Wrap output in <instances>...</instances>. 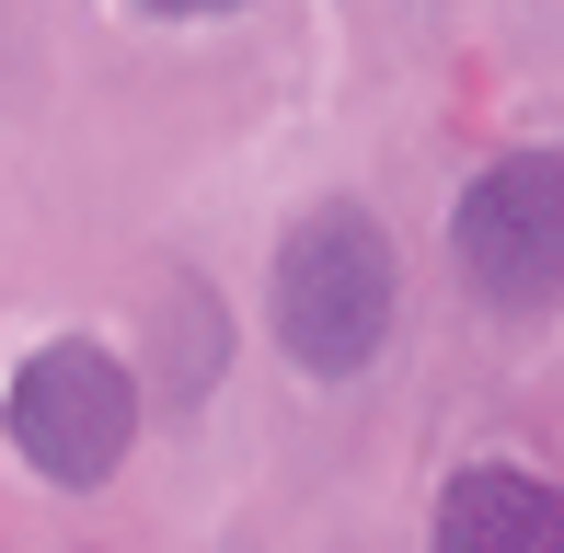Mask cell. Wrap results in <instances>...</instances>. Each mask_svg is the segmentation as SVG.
I'll list each match as a JSON object with an SVG mask.
<instances>
[{
	"mask_svg": "<svg viewBox=\"0 0 564 553\" xmlns=\"http://www.w3.org/2000/svg\"><path fill=\"white\" fill-rule=\"evenodd\" d=\"M276 346H289L312 381H357L392 335V300H403V265H392V231H380L357 196H323V208L289 219L276 242Z\"/></svg>",
	"mask_w": 564,
	"mask_h": 553,
	"instance_id": "obj_1",
	"label": "cell"
},
{
	"mask_svg": "<svg viewBox=\"0 0 564 553\" xmlns=\"http://www.w3.org/2000/svg\"><path fill=\"white\" fill-rule=\"evenodd\" d=\"M0 438L23 449V473H46L69 496L105 485L127 462V438H139V369L105 335H46L12 369V392H0Z\"/></svg>",
	"mask_w": 564,
	"mask_h": 553,
	"instance_id": "obj_2",
	"label": "cell"
},
{
	"mask_svg": "<svg viewBox=\"0 0 564 553\" xmlns=\"http://www.w3.org/2000/svg\"><path fill=\"white\" fill-rule=\"evenodd\" d=\"M449 265L484 312L542 323L564 300V150H496L449 208Z\"/></svg>",
	"mask_w": 564,
	"mask_h": 553,
	"instance_id": "obj_3",
	"label": "cell"
},
{
	"mask_svg": "<svg viewBox=\"0 0 564 553\" xmlns=\"http://www.w3.org/2000/svg\"><path fill=\"white\" fill-rule=\"evenodd\" d=\"M438 553H564V496L542 473L484 462L438 496Z\"/></svg>",
	"mask_w": 564,
	"mask_h": 553,
	"instance_id": "obj_4",
	"label": "cell"
},
{
	"mask_svg": "<svg viewBox=\"0 0 564 553\" xmlns=\"http://www.w3.org/2000/svg\"><path fill=\"white\" fill-rule=\"evenodd\" d=\"M219 358H230V335H219V300L196 289V276H173V289L150 300V392H162V404H208Z\"/></svg>",
	"mask_w": 564,
	"mask_h": 553,
	"instance_id": "obj_5",
	"label": "cell"
},
{
	"mask_svg": "<svg viewBox=\"0 0 564 553\" xmlns=\"http://www.w3.org/2000/svg\"><path fill=\"white\" fill-rule=\"evenodd\" d=\"M150 23H219V12H242V0H139Z\"/></svg>",
	"mask_w": 564,
	"mask_h": 553,
	"instance_id": "obj_6",
	"label": "cell"
}]
</instances>
